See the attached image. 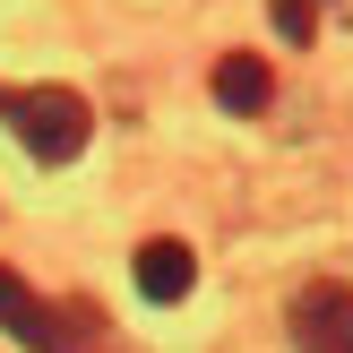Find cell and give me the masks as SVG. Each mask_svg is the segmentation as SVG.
<instances>
[{"label": "cell", "instance_id": "cell-5", "mask_svg": "<svg viewBox=\"0 0 353 353\" xmlns=\"http://www.w3.org/2000/svg\"><path fill=\"white\" fill-rule=\"evenodd\" d=\"M216 103L224 112H268L276 103V69L259 61V52H224L216 61Z\"/></svg>", "mask_w": 353, "mask_h": 353}, {"label": "cell", "instance_id": "cell-2", "mask_svg": "<svg viewBox=\"0 0 353 353\" xmlns=\"http://www.w3.org/2000/svg\"><path fill=\"white\" fill-rule=\"evenodd\" d=\"M0 327L26 353H86L95 345V302H43L34 285H17L0 268Z\"/></svg>", "mask_w": 353, "mask_h": 353}, {"label": "cell", "instance_id": "cell-6", "mask_svg": "<svg viewBox=\"0 0 353 353\" xmlns=\"http://www.w3.org/2000/svg\"><path fill=\"white\" fill-rule=\"evenodd\" d=\"M276 26H285V43H310V0H276Z\"/></svg>", "mask_w": 353, "mask_h": 353}, {"label": "cell", "instance_id": "cell-3", "mask_svg": "<svg viewBox=\"0 0 353 353\" xmlns=\"http://www.w3.org/2000/svg\"><path fill=\"white\" fill-rule=\"evenodd\" d=\"M293 345L302 353H353V285L310 276V285L293 293Z\"/></svg>", "mask_w": 353, "mask_h": 353}, {"label": "cell", "instance_id": "cell-4", "mask_svg": "<svg viewBox=\"0 0 353 353\" xmlns=\"http://www.w3.org/2000/svg\"><path fill=\"white\" fill-rule=\"evenodd\" d=\"M190 285H199V259H190V241H172V233L138 241V293H147V302H181Z\"/></svg>", "mask_w": 353, "mask_h": 353}, {"label": "cell", "instance_id": "cell-1", "mask_svg": "<svg viewBox=\"0 0 353 353\" xmlns=\"http://www.w3.org/2000/svg\"><path fill=\"white\" fill-rule=\"evenodd\" d=\"M0 121L17 130V147L34 164H69V155L95 138V112H86L78 86H9L0 78Z\"/></svg>", "mask_w": 353, "mask_h": 353}]
</instances>
